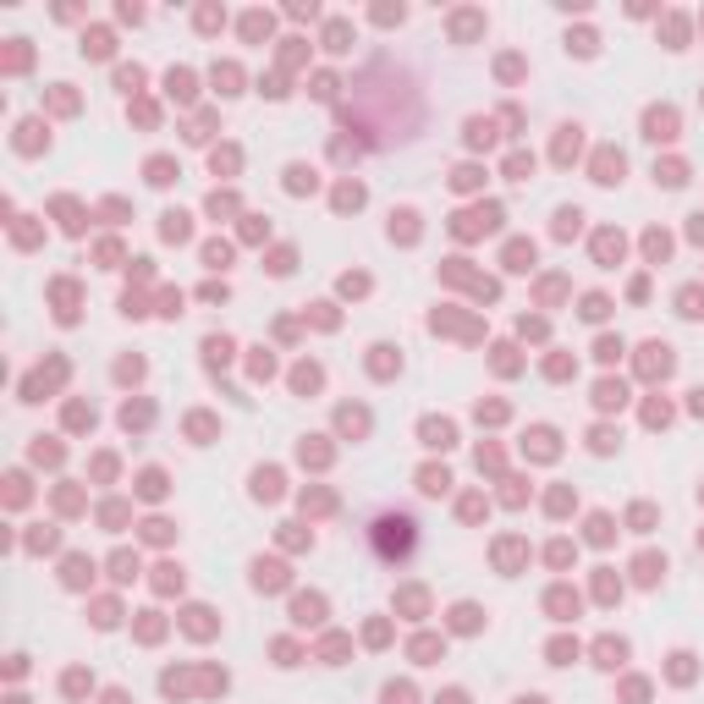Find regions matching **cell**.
<instances>
[{"instance_id":"21","label":"cell","mask_w":704,"mask_h":704,"mask_svg":"<svg viewBox=\"0 0 704 704\" xmlns=\"http://www.w3.org/2000/svg\"><path fill=\"white\" fill-rule=\"evenodd\" d=\"M490 138H495L490 121H468V144H484V149H490Z\"/></svg>"},{"instance_id":"40","label":"cell","mask_w":704,"mask_h":704,"mask_svg":"<svg viewBox=\"0 0 704 704\" xmlns=\"http://www.w3.org/2000/svg\"><path fill=\"white\" fill-rule=\"evenodd\" d=\"M457 627H463V633H468V627H479V611H473V606H457Z\"/></svg>"},{"instance_id":"14","label":"cell","mask_w":704,"mask_h":704,"mask_svg":"<svg viewBox=\"0 0 704 704\" xmlns=\"http://www.w3.org/2000/svg\"><path fill=\"white\" fill-rule=\"evenodd\" d=\"M242 33H248V39H264V33H270V17H264V11H248V17H242Z\"/></svg>"},{"instance_id":"22","label":"cell","mask_w":704,"mask_h":704,"mask_svg":"<svg viewBox=\"0 0 704 704\" xmlns=\"http://www.w3.org/2000/svg\"><path fill=\"white\" fill-rule=\"evenodd\" d=\"M138 490H144V495H149V501H155V495H165V473H144V484H138Z\"/></svg>"},{"instance_id":"7","label":"cell","mask_w":704,"mask_h":704,"mask_svg":"<svg viewBox=\"0 0 704 704\" xmlns=\"http://www.w3.org/2000/svg\"><path fill=\"white\" fill-rule=\"evenodd\" d=\"M594 402H600V407H622V402H627V386H622V380H606V386L594 391Z\"/></svg>"},{"instance_id":"16","label":"cell","mask_w":704,"mask_h":704,"mask_svg":"<svg viewBox=\"0 0 704 704\" xmlns=\"http://www.w3.org/2000/svg\"><path fill=\"white\" fill-rule=\"evenodd\" d=\"M572 155H578V127H561V144H556V160L567 165Z\"/></svg>"},{"instance_id":"42","label":"cell","mask_w":704,"mask_h":704,"mask_svg":"<svg viewBox=\"0 0 704 704\" xmlns=\"http://www.w3.org/2000/svg\"><path fill=\"white\" fill-rule=\"evenodd\" d=\"M386 704H413V688H386Z\"/></svg>"},{"instance_id":"4","label":"cell","mask_w":704,"mask_h":704,"mask_svg":"<svg viewBox=\"0 0 704 704\" xmlns=\"http://www.w3.org/2000/svg\"><path fill=\"white\" fill-rule=\"evenodd\" d=\"M452 440H457V429H452L446 418H424V446H440V452H446Z\"/></svg>"},{"instance_id":"2","label":"cell","mask_w":704,"mask_h":704,"mask_svg":"<svg viewBox=\"0 0 704 704\" xmlns=\"http://www.w3.org/2000/svg\"><path fill=\"white\" fill-rule=\"evenodd\" d=\"M644 132H649L655 144L677 138V110H649V116H644Z\"/></svg>"},{"instance_id":"30","label":"cell","mask_w":704,"mask_h":704,"mask_svg":"<svg viewBox=\"0 0 704 704\" xmlns=\"http://www.w3.org/2000/svg\"><path fill=\"white\" fill-rule=\"evenodd\" d=\"M292 380H298V391H314V386H319V369H314V363H303Z\"/></svg>"},{"instance_id":"1","label":"cell","mask_w":704,"mask_h":704,"mask_svg":"<svg viewBox=\"0 0 704 704\" xmlns=\"http://www.w3.org/2000/svg\"><path fill=\"white\" fill-rule=\"evenodd\" d=\"M413 540H418V534H413V517H407V512H386V517L375 523V550H380L386 561H402V556L413 550Z\"/></svg>"},{"instance_id":"31","label":"cell","mask_w":704,"mask_h":704,"mask_svg":"<svg viewBox=\"0 0 704 704\" xmlns=\"http://www.w3.org/2000/svg\"><path fill=\"white\" fill-rule=\"evenodd\" d=\"M221 22H226V17H221V11H215V6H204V11H198V28H204V33H215V28H221Z\"/></svg>"},{"instance_id":"5","label":"cell","mask_w":704,"mask_h":704,"mask_svg":"<svg viewBox=\"0 0 704 704\" xmlns=\"http://www.w3.org/2000/svg\"><path fill=\"white\" fill-rule=\"evenodd\" d=\"M594 171H600L594 182H622V155H617V149H606V155L594 160Z\"/></svg>"},{"instance_id":"15","label":"cell","mask_w":704,"mask_h":704,"mask_svg":"<svg viewBox=\"0 0 704 704\" xmlns=\"http://www.w3.org/2000/svg\"><path fill=\"white\" fill-rule=\"evenodd\" d=\"M660 572H666V561H660V556H638V583H655Z\"/></svg>"},{"instance_id":"29","label":"cell","mask_w":704,"mask_h":704,"mask_svg":"<svg viewBox=\"0 0 704 704\" xmlns=\"http://www.w3.org/2000/svg\"><path fill=\"white\" fill-rule=\"evenodd\" d=\"M171 171H176V165H171V160H149V182H160V187H165V182H171Z\"/></svg>"},{"instance_id":"12","label":"cell","mask_w":704,"mask_h":704,"mask_svg":"<svg viewBox=\"0 0 704 704\" xmlns=\"http://www.w3.org/2000/svg\"><path fill=\"white\" fill-rule=\"evenodd\" d=\"M418 484H424V495H440L452 479H446V468H424V473H418Z\"/></svg>"},{"instance_id":"23","label":"cell","mask_w":704,"mask_h":704,"mask_svg":"<svg viewBox=\"0 0 704 704\" xmlns=\"http://www.w3.org/2000/svg\"><path fill=\"white\" fill-rule=\"evenodd\" d=\"M347 39H352V33H347V22H330V33H325V44H330V50H347Z\"/></svg>"},{"instance_id":"41","label":"cell","mask_w":704,"mask_h":704,"mask_svg":"<svg viewBox=\"0 0 704 704\" xmlns=\"http://www.w3.org/2000/svg\"><path fill=\"white\" fill-rule=\"evenodd\" d=\"M506 171H512V176H529V171H534V160H529V155H512V165H506Z\"/></svg>"},{"instance_id":"35","label":"cell","mask_w":704,"mask_h":704,"mask_svg":"<svg viewBox=\"0 0 704 704\" xmlns=\"http://www.w3.org/2000/svg\"><path fill=\"white\" fill-rule=\"evenodd\" d=\"M655 176H660V182H671V187H677V182H682V165H677V160H671V165H655Z\"/></svg>"},{"instance_id":"45","label":"cell","mask_w":704,"mask_h":704,"mask_svg":"<svg viewBox=\"0 0 704 704\" xmlns=\"http://www.w3.org/2000/svg\"><path fill=\"white\" fill-rule=\"evenodd\" d=\"M517 704H545V699H517Z\"/></svg>"},{"instance_id":"32","label":"cell","mask_w":704,"mask_h":704,"mask_svg":"<svg viewBox=\"0 0 704 704\" xmlns=\"http://www.w3.org/2000/svg\"><path fill=\"white\" fill-rule=\"evenodd\" d=\"M204 259H209V264H215V270H221V264H226V259H232V248H226V242H209V248H204Z\"/></svg>"},{"instance_id":"34","label":"cell","mask_w":704,"mask_h":704,"mask_svg":"<svg viewBox=\"0 0 704 704\" xmlns=\"http://www.w3.org/2000/svg\"><path fill=\"white\" fill-rule=\"evenodd\" d=\"M682 33H688V22H682V17H666V39H671V44H682Z\"/></svg>"},{"instance_id":"37","label":"cell","mask_w":704,"mask_h":704,"mask_svg":"<svg viewBox=\"0 0 704 704\" xmlns=\"http://www.w3.org/2000/svg\"><path fill=\"white\" fill-rule=\"evenodd\" d=\"M644 248H649V259H666V248H671V242H666L660 232H649V242H644Z\"/></svg>"},{"instance_id":"20","label":"cell","mask_w":704,"mask_h":704,"mask_svg":"<svg viewBox=\"0 0 704 704\" xmlns=\"http://www.w3.org/2000/svg\"><path fill=\"white\" fill-rule=\"evenodd\" d=\"M336 204H341V209H358V204H363V187H358V182H347V187L336 193Z\"/></svg>"},{"instance_id":"44","label":"cell","mask_w":704,"mask_h":704,"mask_svg":"<svg viewBox=\"0 0 704 704\" xmlns=\"http://www.w3.org/2000/svg\"><path fill=\"white\" fill-rule=\"evenodd\" d=\"M446 704H463V694H446Z\"/></svg>"},{"instance_id":"19","label":"cell","mask_w":704,"mask_h":704,"mask_svg":"<svg viewBox=\"0 0 704 704\" xmlns=\"http://www.w3.org/2000/svg\"><path fill=\"white\" fill-rule=\"evenodd\" d=\"M550 611H556V617L578 611V594H567V589H550Z\"/></svg>"},{"instance_id":"39","label":"cell","mask_w":704,"mask_h":704,"mask_svg":"<svg viewBox=\"0 0 704 704\" xmlns=\"http://www.w3.org/2000/svg\"><path fill=\"white\" fill-rule=\"evenodd\" d=\"M116 83H121V88H138V83H144V72H138V67H121V72H116Z\"/></svg>"},{"instance_id":"11","label":"cell","mask_w":704,"mask_h":704,"mask_svg":"<svg viewBox=\"0 0 704 704\" xmlns=\"http://www.w3.org/2000/svg\"><path fill=\"white\" fill-rule=\"evenodd\" d=\"M506 264H512V270H529V264H534V242H512V248H506Z\"/></svg>"},{"instance_id":"3","label":"cell","mask_w":704,"mask_h":704,"mask_svg":"<svg viewBox=\"0 0 704 704\" xmlns=\"http://www.w3.org/2000/svg\"><path fill=\"white\" fill-rule=\"evenodd\" d=\"M644 375H649V380H666V375H671V347L649 341V347H644Z\"/></svg>"},{"instance_id":"6","label":"cell","mask_w":704,"mask_h":704,"mask_svg":"<svg viewBox=\"0 0 704 704\" xmlns=\"http://www.w3.org/2000/svg\"><path fill=\"white\" fill-rule=\"evenodd\" d=\"M253 583H259V589H281V583H286V572H281L275 561H259V567H253Z\"/></svg>"},{"instance_id":"26","label":"cell","mask_w":704,"mask_h":704,"mask_svg":"<svg viewBox=\"0 0 704 704\" xmlns=\"http://www.w3.org/2000/svg\"><path fill=\"white\" fill-rule=\"evenodd\" d=\"M215 83H221V94H237V67H215Z\"/></svg>"},{"instance_id":"27","label":"cell","mask_w":704,"mask_h":704,"mask_svg":"<svg viewBox=\"0 0 704 704\" xmlns=\"http://www.w3.org/2000/svg\"><path fill=\"white\" fill-rule=\"evenodd\" d=\"M578 221H583L578 209H561V215H556V232H561V237H572V232H578Z\"/></svg>"},{"instance_id":"36","label":"cell","mask_w":704,"mask_h":704,"mask_svg":"<svg viewBox=\"0 0 704 704\" xmlns=\"http://www.w3.org/2000/svg\"><path fill=\"white\" fill-rule=\"evenodd\" d=\"M413 655H418V660H435V655H440V644H435V638H418V644H413Z\"/></svg>"},{"instance_id":"18","label":"cell","mask_w":704,"mask_h":704,"mask_svg":"<svg viewBox=\"0 0 704 704\" xmlns=\"http://www.w3.org/2000/svg\"><path fill=\"white\" fill-rule=\"evenodd\" d=\"M83 50H88V55H110V33H105V28H94V33L83 39Z\"/></svg>"},{"instance_id":"43","label":"cell","mask_w":704,"mask_h":704,"mask_svg":"<svg viewBox=\"0 0 704 704\" xmlns=\"http://www.w3.org/2000/svg\"><path fill=\"white\" fill-rule=\"evenodd\" d=\"M688 232H694V237L704 242V215H694V226H688Z\"/></svg>"},{"instance_id":"8","label":"cell","mask_w":704,"mask_h":704,"mask_svg":"<svg viewBox=\"0 0 704 704\" xmlns=\"http://www.w3.org/2000/svg\"><path fill=\"white\" fill-rule=\"evenodd\" d=\"M594 655H600V666H617V660L627 655V644H622V638H600V644H594Z\"/></svg>"},{"instance_id":"33","label":"cell","mask_w":704,"mask_h":704,"mask_svg":"<svg viewBox=\"0 0 704 704\" xmlns=\"http://www.w3.org/2000/svg\"><path fill=\"white\" fill-rule=\"evenodd\" d=\"M550 655H556V666H567V660L578 655V644H567V638H556V644H550Z\"/></svg>"},{"instance_id":"13","label":"cell","mask_w":704,"mask_h":704,"mask_svg":"<svg viewBox=\"0 0 704 704\" xmlns=\"http://www.w3.org/2000/svg\"><path fill=\"white\" fill-rule=\"evenodd\" d=\"M165 88H171V99H193V72H171Z\"/></svg>"},{"instance_id":"24","label":"cell","mask_w":704,"mask_h":704,"mask_svg":"<svg viewBox=\"0 0 704 704\" xmlns=\"http://www.w3.org/2000/svg\"><path fill=\"white\" fill-rule=\"evenodd\" d=\"M110 572H116V578H121V583H127V578H132V572H138V556H116V561H110Z\"/></svg>"},{"instance_id":"28","label":"cell","mask_w":704,"mask_h":704,"mask_svg":"<svg viewBox=\"0 0 704 704\" xmlns=\"http://www.w3.org/2000/svg\"><path fill=\"white\" fill-rule=\"evenodd\" d=\"M286 176H292V182H286V187H292V193H303V187H314V171H303V165H292V171H286Z\"/></svg>"},{"instance_id":"9","label":"cell","mask_w":704,"mask_h":704,"mask_svg":"<svg viewBox=\"0 0 704 704\" xmlns=\"http://www.w3.org/2000/svg\"><path fill=\"white\" fill-rule=\"evenodd\" d=\"M253 495H281V473L259 468V473H253Z\"/></svg>"},{"instance_id":"17","label":"cell","mask_w":704,"mask_h":704,"mask_svg":"<svg viewBox=\"0 0 704 704\" xmlns=\"http://www.w3.org/2000/svg\"><path fill=\"white\" fill-rule=\"evenodd\" d=\"M677 303H682V314H688V319H699V314H704V292H699V286H688Z\"/></svg>"},{"instance_id":"38","label":"cell","mask_w":704,"mask_h":704,"mask_svg":"<svg viewBox=\"0 0 704 704\" xmlns=\"http://www.w3.org/2000/svg\"><path fill=\"white\" fill-rule=\"evenodd\" d=\"M165 237H187V215H165Z\"/></svg>"},{"instance_id":"10","label":"cell","mask_w":704,"mask_h":704,"mask_svg":"<svg viewBox=\"0 0 704 704\" xmlns=\"http://www.w3.org/2000/svg\"><path fill=\"white\" fill-rule=\"evenodd\" d=\"M292 611H298V622H319L325 600H319V594H298V606H292Z\"/></svg>"},{"instance_id":"25","label":"cell","mask_w":704,"mask_h":704,"mask_svg":"<svg viewBox=\"0 0 704 704\" xmlns=\"http://www.w3.org/2000/svg\"><path fill=\"white\" fill-rule=\"evenodd\" d=\"M594 248H600V259H622V237H600V242H594Z\"/></svg>"}]
</instances>
